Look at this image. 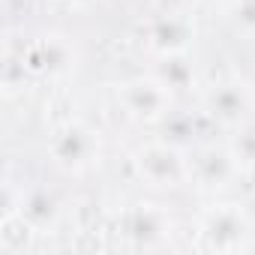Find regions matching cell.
<instances>
[{"mask_svg":"<svg viewBox=\"0 0 255 255\" xmlns=\"http://www.w3.org/2000/svg\"><path fill=\"white\" fill-rule=\"evenodd\" d=\"M246 102H249V96H246V90L240 84H225L210 99L213 114H219V117H240L243 108H246Z\"/></svg>","mask_w":255,"mask_h":255,"instance_id":"cell-7","label":"cell"},{"mask_svg":"<svg viewBox=\"0 0 255 255\" xmlns=\"http://www.w3.org/2000/svg\"><path fill=\"white\" fill-rule=\"evenodd\" d=\"M51 150H54L60 165H75L78 168V165L90 162V156L96 150V138H93V132L84 129V126L69 123V126H63V129L54 135Z\"/></svg>","mask_w":255,"mask_h":255,"instance_id":"cell-1","label":"cell"},{"mask_svg":"<svg viewBox=\"0 0 255 255\" xmlns=\"http://www.w3.org/2000/svg\"><path fill=\"white\" fill-rule=\"evenodd\" d=\"M195 168H198V174H201L204 183L222 186V183L231 177V168H234V165H231V156H228V153H222V150H204V153L198 156Z\"/></svg>","mask_w":255,"mask_h":255,"instance_id":"cell-5","label":"cell"},{"mask_svg":"<svg viewBox=\"0 0 255 255\" xmlns=\"http://www.w3.org/2000/svg\"><path fill=\"white\" fill-rule=\"evenodd\" d=\"M63 57H66V51H63V45L57 39H42V42L27 48L24 63H27V69L39 72V69H54L57 63H63Z\"/></svg>","mask_w":255,"mask_h":255,"instance_id":"cell-6","label":"cell"},{"mask_svg":"<svg viewBox=\"0 0 255 255\" xmlns=\"http://www.w3.org/2000/svg\"><path fill=\"white\" fill-rule=\"evenodd\" d=\"M123 102L138 117H159L168 105V87L156 81H129L123 84Z\"/></svg>","mask_w":255,"mask_h":255,"instance_id":"cell-4","label":"cell"},{"mask_svg":"<svg viewBox=\"0 0 255 255\" xmlns=\"http://www.w3.org/2000/svg\"><path fill=\"white\" fill-rule=\"evenodd\" d=\"M138 165L147 174V180H153V186H174L183 177V162L180 156L165 147V144H150L138 153Z\"/></svg>","mask_w":255,"mask_h":255,"instance_id":"cell-2","label":"cell"},{"mask_svg":"<svg viewBox=\"0 0 255 255\" xmlns=\"http://www.w3.org/2000/svg\"><path fill=\"white\" fill-rule=\"evenodd\" d=\"M234 150H237V159H243V162H252V165H255V126L243 129V135L234 141Z\"/></svg>","mask_w":255,"mask_h":255,"instance_id":"cell-8","label":"cell"},{"mask_svg":"<svg viewBox=\"0 0 255 255\" xmlns=\"http://www.w3.org/2000/svg\"><path fill=\"white\" fill-rule=\"evenodd\" d=\"M204 237L213 243V246H219V249H228V246H237L240 240H243V234L249 231V225H246V216L240 213V210H234V207H219V210H213L207 219H204Z\"/></svg>","mask_w":255,"mask_h":255,"instance_id":"cell-3","label":"cell"}]
</instances>
